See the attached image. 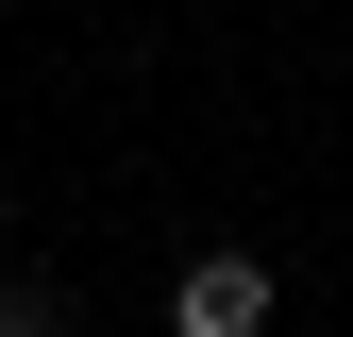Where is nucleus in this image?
<instances>
[{"label":"nucleus","instance_id":"2","mask_svg":"<svg viewBox=\"0 0 353 337\" xmlns=\"http://www.w3.org/2000/svg\"><path fill=\"white\" fill-rule=\"evenodd\" d=\"M0 337H68V287H34V270H17V287H0Z\"/></svg>","mask_w":353,"mask_h":337},{"label":"nucleus","instance_id":"1","mask_svg":"<svg viewBox=\"0 0 353 337\" xmlns=\"http://www.w3.org/2000/svg\"><path fill=\"white\" fill-rule=\"evenodd\" d=\"M168 337H270V253H202L168 287Z\"/></svg>","mask_w":353,"mask_h":337}]
</instances>
